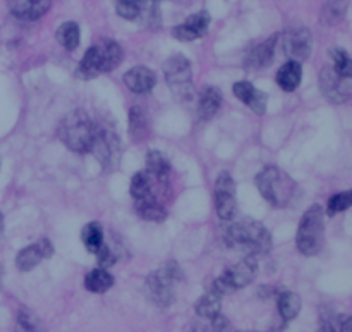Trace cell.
I'll list each match as a JSON object with an SVG mask.
<instances>
[{
  "label": "cell",
  "instance_id": "26",
  "mask_svg": "<svg viewBox=\"0 0 352 332\" xmlns=\"http://www.w3.org/2000/svg\"><path fill=\"white\" fill-rule=\"evenodd\" d=\"M277 307L282 320L289 322V320H294L301 312V298L292 291H282L277 298Z\"/></svg>",
  "mask_w": 352,
  "mask_h": 332
},
{
  "label": "cell",
  "instance_id": "36",
  "mask_svg": "<svg viewBox=\"0 0 352 332\" xmlns=\"http://www.w3.org/2000/svg\"><path fill=\"white\" fill-rule=\"evenodd\" d=\"M210 326H212L213 332H229V329H230L229 320H227L222 313H219L217 317H213L212 322H210Z\"/></svg>",
  "mask_w": 352,
  "mask_h": 332
},
{
  "label": "cell",
  "instance_id": "6",
  "mask_svg": "<svg viewBox=\"0 0 352 332\" xmlns=\"http://www.w3.org/2000/svg\"><path fill=\"white\" fill-rule=\"evenodd\" d=\"M164 76L168 88L177 98L186 102V100H191L195 96L191 62L184 55L177 54L168 57L164 64Z\"/></svg>",
  "mask_w": 352,
  "mask_h": 332
},
{
  "label": "cell",
  "instance_id": "1",
  "mask_svg": "<svg viewBox=\"0 0 352 332\" xmlns=\"http://www.w3.org/2000/svg\"><path fill=\"white\" fill-rule=\"evenodd\" d=\"M226 243L232 250L246 251V255L260 258L272 250V234L258 220L246 219L230 224L226 231Z\"/></svg>",
  "mask_w": 352,
  "mask_h": 332
},
{
  "label": "cell",
  "instance_id": "28",
  "mask_svg": "<svg viewBox=\"0 0 352 332\" xmlns=\"http://www.w3.org/2000/svg\"><path fill=\"white\" fill-rule=\"evenodd\" d=\"M57 41L65 48V50H76L81 41V31H79V24L74 21H67V23L60 24L57 30Z\"/></svg>",
  "mask_w": 352,
  "mask_h": 332
},
{
  "label": "cell",
  "instance_id": "34",
  "mask_svg": "<svg viewBox=\"0 0 352 332\" xmlns=\"http://www.w3.org/2000/svg\"><path fill=\"white\" fill-rule=\"evenodd\" d=\"M351 207H352V189L351 191H342L333 195L332 198L329 200V203H327V214H329L330 217H333L337 216V214L346 212V210L351 209Z\"/></svg>",
  "mask_w": 352,
  "mask_h": 332
},
{
  "label": "cell",
  "instance_id": "27",
  "mask_svg": "<svg viewBox=\"0 0 352 332\" xmlns=\"http://www.w3.org/2000/svg\"><path fill=\"white\" fill-rule=\"evenodd\" d=\"M100 62H98V52H96L95 45L86 50V54L82 55L81 62H79L78 69H76V76L79 79H93L96 76H100Z\"/></svg>",
  "mask_w": 352,
  "mask_h": 332
},
{
  "label": "cell",
  "instance_id": "7",
  "mask_svg": "<svg viewBox=\"0 0 352 332\" xmlns=\"http://www.w3.org/2000/svg\"><path fill=\"white\" fill-rule=\"evenodd\" d=\"M258 274V258L253 255H246L244 260H241L239 264L232 265V267L226 269L220 278L215 279L212 286V291L219 293L220 296H223L229 291H236V289L246 288L251 282L254 281Z\"/></svg>",
  "mask_w": 352,
  "mask_h": 332
},
{
  "label": "cell",
  "instance_id": "13",
  "mask_svg": "<svg viewBox=\"0 0 352 332\" xmlns=\"http://www.w3.org/2000/svg\"><path fill=\"white\" fill-rule=\"evenodd\" d=\"M210 26V14L206 10H199V12L189 16L184 23H181L179 26H175L172 30L174 38L181 41H192L203 38L208 31Z\"/></svg>",
  "mask_w": 352,
  "mask_h": 332
},
{
  "label": "cell",
  "instance_id": "32",
  "mask_svg": "<svg viewBox=\"0 0 352 332\" xmlns=\"http://www.w3.org/2000/svg\"><path fill=\"white\" fill-rule=\"evenodd\" d=\"M330 55H332L333 65L332 68L339 72L344 78L352 79V57L347 54L342 48H332L330 50Z\"/></svg>",
  "mask_w": 352,
  "mask_h": 332
},
{
  "label": "cell",
  "instance_id": "33",
  "mask_svg": "<svg viewBox=\"0 0 352 332\" xmlns=\"http://www.w3.org/2000/svg\"><path fill=\"white\" fill-rule=\"evenodd\" d=\"M14 332H45V329L34 313H31L30 310H21Z\"/></svg>",
  "mask_w": 352,
  "mask_h": 332
},
{
  "label": "cell",
  "instance_id": "31",
  "mask_svg": "<svg viewBox=\"0 0 352 332\" xmlns=\"http://www.w3.org/2000/svg\"><path fill=\"white\" fill-rule=\"evenodd\" d=\"M129 193L131 196H133V200H140L148 195H153V193H151L150 176H148L146 171L136 172V174L133 176V179H131Z\"/></svg>",
  "mask_w": 352,
  "mask_h": 332
},
{
  "label": "cell",
  "instance_id": "19",
  "mask_svg": "<svg viewBox=\"0 0 352 332\" xmlns=\"http://www.w3.org/2000/svg\"><path fill=\"white\" fill-rule=\"evenodd\" d=\"M277 85L284 92H294L301 85L302 79V65L298 61H287L277 72Z\"/></svg>",
  "mask_w": 352,
  "mask_h": 332
},
{
  "label": "cell",
  "instance_id": "30",
  "mask_svg": "<svg viewBox=\"0 0 352 332\" xmlns=\"http://www.w3.org/2000/svg\"><path fill=\"white\" fill-rule=\"evenodd\" d=\"M347 6H349V0H327L322 10L323 24H329V26L339 24L346 16Z\"/></svg>",
  "mask_w": 352,
  "mask_h": 332
},
{
  "label": "cell",
  "instance_id": "2",
  "mask_svg": "<svg viewBox=\"0 0 352 332\" xmlns=\"http://www.w3.org/2000/svg\"><path fill=\"white\" fill-rule=\"evenodd\" d=\"M96 124L85 110H72L58 124V138L74 154H89L96 134Z\"/></svg>",
  "mask_w": 352,
  "mask_h": 332
},
{
  "label": "cell",
  "instance_id": "16",
  "mask_svg": "<svg viewBox=\"0 0 352 332\" xmlns=\"http://www.w3.org/2000/svg\"><path fill=\"white\" fill-rule=\"evenodd\" d=\"M234 95L241 100L243 103H246L254 114L258 116H263L267 112V93L260 92V90L254 88L250 81H237L232 88Z\"/></svg>",
  "mask_w": 352,
  "mask_h": 332
},
{
  "label": "cell",
  "instance_id": "37",
  "mask_svg": "<svg viewBox=\"0 0 352 332\" xmlns=\"http://www.w3.org/2000/svg\"><path fill=\"white\" fill-rule=\"evenodd\" d=\"M191 332H213L212 326L210 324H205V322H198L192 326V331Z\"/></svg>",
  "mask_w": 352,
  "mask_h": 332
},
{
  "label": "cell",
  "instance_id": "3",
  "mask_svg": "<svg viewBox=\"0 0 352 332\" xmlns=\"http://www.w3.org/2000/svg\"><path fill=\"white\" fill-rule=\"evenodd\" d=\"M325 238V212L320 205L309 207L299 222L296 247L305 257H315L322 251Z\"/></svg>",
  "mask_w": 352,
  "mask_h": 332
},
{
  "label": "cell",
  "instance_id": "35",
  "mask_svg": "<svg viewBox=\"0 0 352 332\" xmlns=\"http://www.w3.org/2000/svg\"><path fill=\"white\" fill-rule=\"evenodd\" d=\"M95 257H96V260H98V265L102 269L112 267V265L119 260V253H117L116 248L110 247L109 243H103L102 248H100V250L95 253Z\"/></svg>",
  "mask_w": 352,
  "mask_h": 332
},
{
  "label": "cell",
  "instance_id": "21",
  "mask_svg": "<svg viewBox=\"0 0 352 332\" xmlns=\"http://www.w3.org/2000/svg\"><path fill=\"white\" fill-rule=\"evenodd\" d=\"M150 134V124H148L146 110L140 105L129 109V138L134 143H141Z\"/></svg>",
  "mask_w": 352,
  "mask_h": 332
},
{
  "label": "cell",
  "instance_id": "22",
  "mask_svg": "<svg viewBox=\"0 0 352 332\" xmlns=\"http://www.w3.org/2000/svg\"><path fill=\"white\" fill-rule=\"evenodd\" d=\"M134 210L141 219L150 220V222H162V220L167 219V210L155 200L153 195L134 200Z\"/></svg>",
  "mask_w": 352,
  "mask_h": 332
},
{
  "label": "cell",
  "instance_id": "20",
  "mask_svg": "<svg viewBox=\"0 0 352 332\" xmlns=\"http://www.w3.org/2000/svg\"><path fill=\"white\" fill-rule=\"evenodd\" d=\"M222 105V93L215 86H206L198 100V116L201 121H208L219 112Z\"/></svg>",
  "mask_w": 352,
  "mask_h": 332
},
{
  "label": "cell",
  "instance_id": "8",
  "mask_svg": "<svg viewBox=\"0 0 352 332\" xmlns=\"http://www.w3.org/2000/svg\"><path fill=\"white\" fill-rule=\"evenodd\" d=\"M120 140L109 127H96L95 140H93L89 154L95 155L103 172L117 171L120 164Z\"/></svg>",
  "mask_w": 352,
  "mask_h": 332
},
{
  "label": "cell",
  "instance_id": "41",
  "mask_svg": "<svg viewBox=\"0 0 352 332\" xmlns=\"http://www.w3.org/2000/svg\"><path fill=\"white\" fill-rule=\"evenodd\" d=\"M2 233H3V216L2 212H0V236H2Z\"/></svg>",
  "mask_w": 352,
  "mask_h": 332
},
{
  "label": "cell",
  "instance_id": "9",
  "mask_svg": "<svg viewBox=\"0 0 352 332\" xmlns=\"http://www.w3.org/2000/svg\"><path fill=\"white\" fill-rule=\"evenodd\" d=\"M320 90L330 103H346L352 96L351 79L340 76L332 65H325L320 72Z\"/></svg>",
  "mask_w": 352,
  "mask_h": 332
},
{
  "label": "cell",
  "instance_id": "11",
  "mask_svg": "<svg viewBox=\"0 0 352 332\" xmlns=\"http://www.w3.org/2000/svg\"><path fill=\"white\" fill-rule=\"evenodd\" d=\"M282 47L289 61L305 62L311 55L313 37L308 28H296L285 31L282 37Z\"/></svg>",
  "mask_w": 352,
  "mask_h": 332
},
{
  "label": "cell",
  "instance_id": "38",
  "mask_svg": "<svg viewBox=\"0 0 352 332\" xmlns=\"http://www.w3.org/2000/svg\"><path fill=\"white\" fill-rule=\"evenodd\" d=\"M339 332H352V317H346V319L340 322Z\"/></svg>",
  "mask_w": 352,
  "mask_h": 332
},
{
  "label": "cell",
  "instance_id": "18",
  "mask_svg": "<svg viewBox=\"0 0 352 332\" xmlns=\"http://www.w3.org/2000/svg\"><path fill=\"white\" fill-rule=\"evenodd\" d=\"M96 52H98V62H100V72H112L117 65L122 62L124 52L117 41L113 40H103L95 45Z\"/></svg>",
  "mask_w": 352,
  "mask_h": 332
},
{
  "label": "cell",
  "instance_id": "12",
  "mask_svg": "<svg viewBox=\"0 0 352 332\" xmlns=\"http://www.w3.org/2000/svg\"><path fill=\"white\" fill-rule=\"evenodd\" d=\"M54 255V245L48 238H41L36 243L30 245V247L23 248L16 257V267L21 272H30L34 267H38L41 260L50 258Z\"/></svg>",
  "mask_w": 352,
  "mask_h": 332
},
{
  "label": "cell",
  "instance_id": "5",
  "mask_svg": "<svg viewBox=\"0 0 352 332\" xmlns=\"http://www.w3.org/2000/svg\"><path fill=\"white\" fill-rule=\"evenodd\" d=\"M182 278L184 274H182L181 267L175 262H168L165 267L148 276L144 281V293L151 303L165 309V307L172 305V302L175 300V284L182 281Z\"/></svg>",
  "mask_w": 352,
  "mask_h": 332
},
{
  "label": "cell",
  "instance_id": "42",
  "mask_svg": "<svg viewBox=\"0 0 352 332\" xmlns=\"http://www.w3.org/2000/svg\"><path fill=\"white\" fill-rule=\"evenodd\" d=\"M150 2H155V3H157V2H160V0H150Z\"/></svg>",
  "mask_w": 352,
  "mask_h": 332
},
{
  "label": "cell",
  "instance_id": "17",
  "mask_svg": "<svg viewBox=\"0 0 352 332\" xmlns=\"http://www.w3.org/2000/svg\"><path fill=\"white\" fill-rule=\"evenodd\" d=\"M278 43V34H274L268 40H265L263 43L256 45L254 48H251L250 54H248L246 65L253 69H263L274 62L275 57V48Z\"/></svg>",
  "mask_w": 352,
  "mask_h": 332
},
{
  "label": "cell",
  "instance_id": "4",
  "mask_svg": "<svg viewBox=\"0 0 352 332\" xmlns=\"http://www.w3.org/2000/svg\"><path fill=\"white\" fill-rule=\"evenodd\" d=\"M260 195L272 207H285L296 191V183L275 165H268L254 178Z\"/></svg>",
  "mask_w": 352,
  "mask_h": 332
},
{
  "label": "cell",
  "instance_id": "29",
  "mask_svg": "<svg viewBox=\"0 0 352 332\" xmlns=\"http://www.w3.org/2000/svg\"><path fill=\"white\" fill-rule=\"evenodd\" d=\"M81 240L85 243L86 250L95 255L102 248V245L105 243V234H103L102 226L98 222H88L82 227Z\"/></svg>",
  "mask_w": 352,
  "mask_h": 332
},
{
  "label": "cell",
  "instance_id": "40",
  "mask_svg": "<svg viewBox=\"0 0 352 332\" xmlns=\"http://www.w3.org/2000/svg\"><path fill=\"white\" fill-rule=\"evenodd\" d=\"M318 332H337V331H336V327H333L330 322H323L322 327L318 329Z\"/></svg>",
  "mask_w": 352,
  "mask_h": 332
},
{
  "label": "cell",
  "instance_id": "39",
  "mask_svg": "<svg viewBox=\"0 0 352 332\" xmlns=\"http://www.w3.org/2000/svg\"><path fill=\"white\" fill-rule=\"evenodd\" d=\"M117 3H134V6H140L144 9L148 3H155V2H150V0H117Z\"/></svg>",
  "mask_w": 352,
  "mask_h": 332
},
{
  "label": "cell",
  "instance_id": "24",
  "mask_svg": "<svg viewBox=\"0 0 352 332\" xmlns=\"http://www.w3.org/2000/svg\"><path fill=\"white\" fill-rule=\"evenodd\" d=\"M113 286V276L110 274L107 269H95V271L89 272L85 278V288L89 293H95V295H102L107 293Z\"/></svg>",
  "mask_w": 352,
  "mask_h": 332
},
{
  "label": "cell",
  "instance_id": "14",
  "mask_svg": "<svg viewBox=\"0 0 352 332\" xmlns=\"http://www.w3.org/2000/svg\"><path fill=\"white\" fill-rule=\"evenodd\" d=\"M124 85L127 86L129 92L138 93V95H144V93H150L155 88V85H157V74L150 68L136 65V68L129 69L124 74Z\"/></svg>",
  "mask_w": 352,
  "mask_h": 332
},
{
  "label": "cell",
  "instance_id": "15",
  "mask_svg": "<svg viewBox=\"0 0 352 332\" xmlns=\"http://www.w3.org/2000/svg\"><path fill=\"white\" fill-rule=\"evenodd\" d=\"M10 14L24 21H36L48 12L52 0H7Z\"/></svg>",
  "mask_w": 352,
  "mask_h": 332
},
{
  "label": "cell",
  "instance_id": "23",
  "mask_svg": "<svg viewBox=\"0 0 352 332\" xmlns=\"http://www.w3.org/2000/svg\"><path fill=\"white\" fill-rule=\"evenodd\" d=\"M146 172L150 178H155L157 181L165 183L170 176L172 167H170V162L167 160L162 152L157 150H151L146 154Z\"/></svg>",
  "mask_w": 352,
  "mask_h": 332
},
{
  "label": "cell",
  "instance_id": "25",
  "mask_svg": "<svg viewBox=\"0 0 352 332\" xmlns=\"http://www.w3.org/2000/svg\"><path fill=\"white\" fill-rule=\"evenodd\" d=\"M195 310L201 319L212 320L213 317L219 315L220 310H222V296L210 289L208 293H205V295L196 302Z\"/></svg>",
  "mask_w": 352,
  "mask_h": 332
},
{
  "label": "cell",
  "instance_id": "10",
  "mask_svg": "<svg viewBox=\"0 0 352 332\" xmlns=\"http://www.w3.org/2000/svg\"><path fill=\"white\" fill-rule=\"evenodd\" d=\"M215 200L217 216L222 220H232L237 214V200H236V183L229 172H222L215 181Z\"/></svg>",
  "mask_w": 352,
  "mask_h": 332
}]
</instances>
